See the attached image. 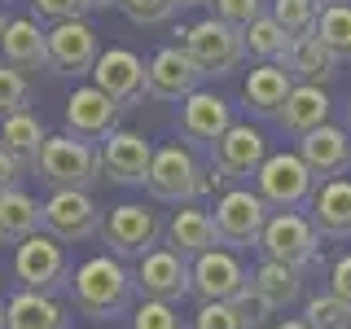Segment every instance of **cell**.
Masks as SVG:
<instances>
[{
  "instance_id": "cell-1",
  "label": "cell",
  "mask_w": 351,
  "mask_h": 329,
  "mask_svg": "<svg viewBox=\"0 0 351 329\" xmlns=\"http://www.w3.org/2000/svg\"><path fill=\"white\" fill-rule=\"evenodd\" d=\"M132 294H136V277L123 268V259L114 255H93L66 281V299L80 316H88L93 325L114 321V316L132 312Z\"/></svg>"
},
{
  "instance_id": "cell-2",
  "label": "cell",
  "mask_w": 351,
  "mask_h": 329,
  "mask_svg": "<svg viewBox=\"0 0 351 329\" xmlns=\"http://www.w3.org/2000/svg\"><path fill=\"white\" fill-rule=\"evenodd\" d=\"M219 184H224V175H219L215 162H197L189 145H162L154 149V167H149V180L145 189L149 197H158V202H202V197H211Z\"/></svg>"
},
{
  "instance_id": "cell-3",
  "label": "cell",
  "mask_w": 351,
  "mask_h": 329,
  "mask_svg": "<svg viewBox=\"0 0 351 329\" xmlns=\"http://www.w3.org/2000/svg\"><path fill=\"white\" fill-rule=\"evenodd\" d=\"M31 171H36L49 189H93L106 175L101 149H97L93 141L71 136V132L44 141V149H40V158L31 162Z\"/></svg>"
},
{
  "instance_id": "cell-4",
  "label": "cell",
  "mask_w": 351,
  "mask_h": 329,
  "mask_svg": "<svg viewBox=\"0 0 351 329\" xmlns=\"http://www.w3.org/2000/svg\"><path fill=\"white\" fill-rule=\"evenodd\" d=\"M316 189H321V180H316V171L303 162L299 149L294 154L290 149L268 154L263 167L255 171V193L272 206V211H299V206H312Z\"/></svg>"
},
{
  "instance_id": "cell-5",
  "label": "cell",
  "mask_w": 351,
  "mask_h": 329,
  "mask_svg": "<svg viewBox=\"0 0 351 329\" xmlns=\"http://www.w3.org/2000/svg\"><path fill=\"white\" fill-rule=\"evenodd\" d=\"M180 44L189 49V58L197 62L202 80H224V75L241 71L246 62V40H241L237 27H228L224 18H197L193 27L180 31Z\"/></svg>"
},
{
  "instance_id": "cell-6",
  "label": "cell",
  "mask_w": 351,
  "mask_h": 329,
  "mask_svg": "<svg viewBox=\"0 0 351 329\" xmlns=\"http://www.w3.org/2000/svg\"><path fill=\"white\" fill-rule=\"evenodd\" d=\"M259 250H263V259H277V263H290V268L307 272V268H316V259H321V233H316L312 215L272 211L268 224H263Z\"/></svg>"
},
{
  "instance_id": "cell-7",
  "label": "cell",
  "mask_w": 351,
  "mask_h": 329,
  "mask_svg": "<svg viewBox=\"0 0 351 329\" xmlns=\"http://www.w3.org/2000/svg\"><path fill=\"white\" fill-rule=\"evenodd\" d=\"M14 281L18 290H40L53 294L71 281V259H66V241H58L53 233H31L27 241H18L14 250Z\"/></svg>"
},
{
  "instance_id": "cell-8",
  "label": "cell",
  "mask_w": 351,
  "mask_h": 329,
  "mask_svg": "<svg viewBox=\"0 0 351 329\" xmlns=\"http://www.w3.org/2000/svg\"><path fill=\"white\" fill-rule=\"evenodd\" d=\"M167 233L158 215L141 202H123V206H110V215L101 219V241L110 246L114 259H145L158 237Z\"/></svg>"
},
{
  "instance_id": "cell-9",
  "label": "cell",
  "mask_w": 351,
  "mask_h": 329,
  "mask_svg": "<svg viewBox=\"0 0 351 329\" xmlns=\"http://www.w3.org/2000/svg\"><path fill=\"white\" fill-rule=\"evenodd\" d=\"M136 294L158 303H184L193 294V259L176 246H154L145 259H136Z\"/></svg>"
},
{
  "instance_id": "cell-10",
  "label": "cell",
  "mask_w": 351,
  "mask_h": 329,
  "mask_svg": "<svg viewBox=\"0 0 351 329\" xmlns=\"http://www.w3.org/2000/svg\"><path fill=\"white\" fill-rule=\"evenodd\" d=\"M268 215H272V206L263 202L255 189H224V193H219V202H215L219 246H228V250H250V246H259Z\"/></svg>"
},
{
  "instance_id": "cell-11",
  "label": "cell",
  "mask_w": 351,
  "mask_h": 329,
  "mask_svg": "<svg viewBox=\"0 0 351 329\" xmlns=\"http://www.w3.org/2000/svg\"><path fill=\"white\" fill-rule=\"evenodd\" d=\"M44 233H53L66 246L97 237L101 233V206L93 202L88 189H53V197L44 202Z\"/></svg>"
},
{
  "instance_id": "cell-12",
  "label": "cell",
  "mask_w": 351,
  "mask_h": 329,
  "mask_svg": "<svg viewBox=\"0 0 351 329\" xmlns=\"http://www.w3.org/2000/svg\"><path fill=\"white\" fill-rule=\"evenodd\" d=\"M97 58H101V40H97L93 22L71 18L49 27V71L66 75V80H80V75H93Z\"/></svg>"
},
{
  "instance_id": "cell-13",
  "label": "cell",
  "mask_w": 351,
  "mask_h": 329,
  "mask_svg": "<svg viewBox=\"0 0 351 329\" xmlns=\"http://www.w3.org/2000/svg\"><path fill=\"white\" fill-rule=\"evenodd\" d=\"M250 285L246 263L237 259V250L215 246L206 255L193 259V299L197 303H219V299H237Z\"/></svg>"
},
{
  "instance_id": "cell-14",
  "label": "cell",
  "mask_w": 351,
  "mask_h": 329,
  "mask_svg": "<svg viewBox=\"0 0 351 329\" xmlns=\"http://www.w3.org/2000/svg\"><path fill=\"white\" fill-rule=\"evenodd\" d=\"M119 106L110 93H101L97 84H84V88H75L71 97H66V132L71 136H80V141H106L110 132H119Z\"/></svg>"
},
{
  "instance_id": "cell-15",
  "label": "cell",
  "mask_w": 351,
  "mask_h": 329,
  "mask_svg": "<svg viewBox=\"0 0 351 329\" xmlns=\"http://www.w3.org/2000/svg\"><path fill=\"white\" fill-rule=\"evenodd\" d=\"M197 88H202V71H197V62L189 58L184 44H167V49H158L149 58L145 97H154V101H184Z\"/></svg>"
},
{
  "instance_id": "cell-16",
  "label": "cell",
  "mask_w": 351,
  "mask_h": 329,
  "mask_svg": "<svg viewBox=\"0 0 351 329\" xmlns=\"http://www.w3.org/2000/svg\"><path fill=\"white\" fill-rule=\"evenodd\" d=\"M263 158H268V141H263V132L250 127V123H233L211 145V162L219 167L224 180H255Z\"/></svg>"
},
{
  "instance_id": "cell-17",
  "label": "cell",
  "mask_w": 351,
  "mask_h": 329,
  "mask_svg": "<svg viewBox=\"0 0 351 329\" xmlns=\"http://www.w3.org/2000/svg\"><path fill=\"white\" fill-rule=\"evenodd\" d=\"M176 127H180L184 141H193V145H206L211 149L219 136H224L228 127H233V106L224 101L219 93H206V88H197L180 101V114H176Z\"/></svg>"
},
{
  "instance_id": "cell-18",
  "label": "cell",
  "mask_w": 351,
  "mask_h": 329,
  "mask_svg": "<svg viewBox=\"0 0 351 329\" xmlns=\"http://www.w3.org/2000/svg\"><path fill=\"white\" fill-rule=\"evenodd\" d=\"M93 84L101 88V93H110L119 106H132L145 97V84H149V66L136 58L132 49H101V58H97L93 66Z\"/></svg>"
},
{
  "instance_id": "cell-19",
  "label": "cell",
  "mask_w": 351,
  "mask_h": 329,
  "mask_svg": "<svg viewBox=\"0 0 351 329\" xmlns=\"http://www.w3.org/2000/svg\"><path fill=\"white\" fill-rule=\"evenodd\" d=\"M101 167H106V180L114 184H145L154 167V145L141 132L119 127L101 141Z\"/></svg>"
},
{
  "instance_id": "cell-20",
  "label": "cell",
  "mask_w": 351,
  "mask_h": 329,
  "mask_svg": "<svg viewBox=\"0 0 351 329\" xmlns=\"http://www.w3.org/2000/svg\"><path fill=\"white\" fill-rule=\"evenodd\" d=\"M299 154L303 162L316 171V180H334V175L351 171V132L338 123H321L307 136H299Z\"/></svg>"
},
{
  "instance_id": "cell-21",
  "label": "cell",
  "mask_w": 351,
  "mask_h": 329,
  "mask_svg": "<svg viewBox=\"0 0 351 329\" xmlns=\"http://www.w3.org/2000/svg\"><path fill=\"white\" fill-rule=\"evenodd\" d=\"M0 62L14 71H49V31L40 18H9L5 40H0Z\"/></svg>"
},
{
  "instance_id": "cell-22",
  "label": "cell",
  "mask_w": 351,
  "mask_h": 329,
  "mask_svg": "<svg viewBox=\"0 0 351 329\" xmlns=\"http://www.w3.org/2000/svg\"><path fill=\"white\" fill-rule=\"evenodd\" d=\"M307 215H312V224H316V233H321V237L351 241V180H347V175L321 180V189H316Z\"/></svg>"
},
{
  "instance_id": "cell-23",
  "label": "cell",
  "mask_w": 351,
  "mask_h": 329,
  "mask_svg": "<svg viewBox=\"0 0 351 329\" xmlns=\"http://www.w3.org/2000/svg\"><path fill=\"white\" fill-rule=\"evenodd\" d=\"M281 66H285V71H290L299 84H321V88H325L338 71H343V58H338V53L312 31V36H294V40H290V49H285Z\"/></svg>"
},
{
  "instance_id": "cell-24",
  "label": "cell",
  "mask_w": 351,
  "mask_h": 329,
  "mask_svg": "<svg viewBox=\"0 0 351 329\" xmlns=\"http://www.w3.org/2000/svg\"><path fill=\"white\" fill-rule=\"evenodd\" d=\"M167 246H176L180 255H206V250H215L219 246V228H215V215L206 211V206H197V202H184L180 211H176L167 219Z\"/></svg>"
},
{
  "instance_id": "cell-25",
  "label": "cell",
  "mask_w": 351,
  "mask_h": 329,
  "mask_svg": "<svg viewBox=\"0 0 351 329\" xmlns=\"http://www.w3.org/2000/svg\"><path fill=\"white\" fill-rule=\"evenodd\" d=\"M294 75L285 71L281 62H259L255 71L246 75V88H241V101H246L255 114H268V119H277V110L285 106V97L294 93Z\"/></svg>"
},
{
  "instance_id": "cell-26",
  "label": "cell",
  "mask_w": 351,
  "mask_h": 329,
  "mask_svg": "<svg viewBox=\"0 0 351 329\" xmlns=\"http://www.w3.org/2000/svg\"><path fill=\"white\" fill-rule=\"evenodd\" d=\"M277 123L285 136H307L312 127L329 123V93L321 84H294V93L277 110Z\"/></svg>"
},
{
  "instance_id": "cell-27",
  "label": "cell",
  "mask_w": 351,
  "mask_h": 329,
  "mask_svg": "<svg viewBox=\"0 0 351 329\" xmlns=\"http://www.w3.org/2000/svg\"><path fill=\"white\" fill-rule=\"evenodd\" d=\"M5 329H71V316L53 294L18 290L5 303Z\"/></svg>"
},
{
  "instance_id": "cell-28",
  "label": "cell",
  "mask_w": 351,
  "mask_h": 329,
  "mask_svg": "<svg viewBox=\"0 0 351 329\" xmlns=\"http://www.w3.org/2000/svg\"><path fill=\"white\" fill-rule=\"evenodd\" d=\"M40 228H44V202H36L22 184L0 193V237L18 246V241H27Z\"/></svg>"
},
{
  "instance_id": "cell-29",
  "label": "cell",
  "mask_w": 351,
  "mask_h": 329,
  "mask_svg": "<svg viewBox=\"0 0 351 329\" xmlns=\"http://www.w3.org/2000/svg\"><path fill=\"white\" fill-rule=\"evenodd\" d=\"M250 285H255V294L268 303V312H285V307L299 303V294H303V272L290 268V263L263 259L255 268V277H250Z\"/></svg>"
},
{
  "instance_id": "cell-30",
  "label": "cell",
  "mask_w": 351,
  "mask_h": 329,
  "mask_svg": "<svg viewBox=\"0 0 351 329\" xmlns=\"http://www.w3.org/2000/svg\"><path fill=\"white\" fill-rule=\"evenodd\" d=\"M44 141H49V132H44V119L36 110H18V114L0 119V145L14 154V158H22L27 167L40 158Z\"/></svg>"
},
{
  "instance_id": "cell-31",
  "label": "cell",
  "mask_w": 351,
  "mask_h": 329,
  "mask_svg": "<svg viewBox=\"0 0 351 329\" xmlns=\"http://www.w3.org/2000/svg\"><path fill=\"white\" fill-rule=\"evenodd\" d=\"M241 40H246V58H255V62H281L294 36L272 14H259L246 31H241Z\"/></svg>"
},
{
  "instance_id": "cell-32",
  "label": "cell",
  "mask_w": 351,
  "mask_h": 329,
  "mask_svg": "<svg viewBox=\"0 0 351 329\" xmlns=\"http://www.w3.org/2000/svg\"><path fill=\"white\" fill-rule=\"evenodd\" d=\"M316 36H321L343 62H351V0H347V5L321 9V18H316Z\"/></svg>"
},
{
  "instance_id": "cell-33",
  "label": "cell",
  "mask_w": 351,
  "mask_h": 329,
  "mask_svg": "<svg viewBox=\"0 0 351 329\" xmlns=\"http://www.w3.org/2000/svg\"><path fill=\"white\" fill-rule=\"evenodd\" d=\"M303 321L312 329H351V307L338 299L334 290H325V294H312V299H307Z\"/></svg>"
},
{
  "instance_id": "cell-34",
  "label": "cell",
  "mask_w": 351,
  "mask_h": 329,
  "mask_svg": "<svg viewBox=\"0 0 351 329\" xmlns=\"http://www.w3.org/2000/svg\"><path fill=\"white\" fill-rule=\"evenodd\" d=\"M268 14L277 18L290 36H312L316 18H321V5H316V0H272Z\"/></svg>"
},
{
  "instance_id": "cell-35",
  "label": "cell",
  "mask_w": 351,
  "mask_h": 329,
  "mask_svg": "<svg viewBox=\"0 0 351 329\" xmlns=\"http://www.w3.org/2000/svg\"><path fill=\"white\" fill-rule=\"evenodd\" d=\"M18 110H31V80L0 62V119L18 114Z\"/></svg>"
},
{
  "instance_id": "cell-36",
  "label": "cell",
  "mask_w": 351,
  "mask_h": 329,
  "mask_svg": "<svg viewBox=\"0 0 351 329\" xmlns=\"http://www.w3.org/2000/svg\"><path fill=\"white\" fill-rule=\"evenodd\" d=\"M132 329H189L180 321L176 303H158V299H141V307L132 312Z\"/></svg>"
},
{
  "instance_id": "cell-37",
  "label": "cell",
  "mask_w": 351,
  "mask_h": 329,
  "mask_svg": "<svg viewBox=\"0 0 351 329\" xmlns=\"http://www.w3.org/2000/svg\"><path fill=\"white\" fill-rule=\"evenodd\" d=\"M119 9H123L136 27H162V22L176 18L180 0H119Z\"/></svg>"
},
{
  "instance_id": "cell-38",
  "label": "cell",
  "mask_w": 351,
  "mask_h": 329,
  "mask_svg": "<svg viewBox=\"0 0 351 329\" xmlns=\"http://www.w3.org/2000/svg\"><path fill=\"white\" fill-rule=\"evenodd\" d=\"M189 329H246V321H241V312H237L233 299H219V303H202V307H197Z\"/></svg>"
},
{
  "instance_id": "cell-39",
  "label": "cell",
  "mask_w": 351,
  "mask_h": 329,
  "mask_svg": "<svg viewBox=\"0 0 351 329\" xmlns=\"http://www.w3.org/2000/svg\"><path fill=\"white\" fill-rule=\"evenodd\" d=\"M211 14H215V18H224L228 27L246 31L250 22H255L259 14H268V9H263V0H211Z\"/></svg>"
},
{
  "instance_id": "cell-40",
  "label": "cell",
  "mask_w": 351,
  "mask_h": 329,
  "mask_svg": "<svg viewBox=\"0 0 351 329\" xmlns=\"http://www.w3.org/2000/svg\"><path fill=\"white\" fill-rule=\"evenodd\" d=\"M31 5V18L49 22V27H58V22H71V18H84L88 0H27Z\"/></svg>"
},
{
  "instance_id": "cell-41",
  "label": "cell",
  "mask_w": 351,
  "mask_h": 329,
  "mask_svg": "<svg viewBox=\"0 0 351 329\" xmlns=\"http://www.w3.org/2000/svg\"><path fill=\"white\" fill-rule=\"evenodd\" d=\"M233 303H237V312H241V321H246V329H259V325L272 316V312H268V303H263L259 294H255V285H246V290H241Z\"/></svg>"
},
{
  "instance_id": "cell-42",
  "label": "cell",
  "mask_w": 351,
  "mask_h": 329,
  "mask_svg": "<svg viewBox=\"0 0 351 329\" xmlns=\"http://www.w3.org/2000/svg\"><path fill=\"white\" fill-rule=\"evenodd\" d=\"M329 290H334L338 299L351 307V255L334 259V268H329Z\"/></svg>"
},
{
  "instance_id": "cell-43",
  "label": "cell",
  "mask_w": 351,
  "mask_h": 329,
  "mask_svg": "<svg viewBox=\"0 0 351 329\" xmlns=\"http://www.w3.org/2000/svg\"><path fill=\"white\" fill-rule=\"evenodd\" d=\"M27 171H31L27 162H22V158H14V154H9L5 145H0V193H5V189H14V184H18Z\"/></svg>"
},
{
  "instance_id": "cell-44",
  "label": "cell",
  "mask_w": 351,
  "mask_h": 329,
  "mask_svg": "<svg viewBox=\"0 0 351 329\" xmlns=\"http://www.w3.org/2000/svg\"><path fill=\"white\" fill-rule=\"evenodd\" d=\"M88 9H119V0H88Z\"/></svg>"
},
{
  "instance_id": "cell-45",
  "label": "cell",
  "mask_w": 351,
  "mask_h": 329,
  "mask_svg": "<svg viewBox=\"0 0 351 329\" xmlns=\"http://www.w3.org/2000/svg\"><path fill=\"white\" fill-rule=\"evenodd\" d=\"M277 329H312V325H307V321H281Z\"/></svg>"
},
{
  "instance_id": "cell-46",
  "label": "cell",
  "mask_w": 351,
  "mask_h": 329,
  "mask_svg": "<svg viewBox=\"0 0 351 329\" xmlns=\"http://www.w3.org/2000/svg\"><path fill=\"white\" fill-rule=\"evenodd\" d=\"M5 27H9V18H5V5H0V40H5Z\"/></svg>"
},
{
  "instance_id": "cell-47",
  "label": "cell",
  "mask_w": 351,
  "mask_h": 329,
  "mask_svg": "<svg viewBox=\"0 0 351 329\" xmlns=\"http://www.w3.org/2000/svg\"><path fill=\"white\" fill-rule=\"evenodd\" d=\"M189 5H211V0H180V9H189Z\"/></svg>"
},
{
  "instance_id": "cell-48",
  "label": "cell",
  "mask_w": 351,
  "mask_h": 329,
  "mask_svg": "<svg viewBox=\"0 0 351 329\" xmlns=\"http://www.w3.org/2000/svg\"><path fill=\"white\" fill-rule=\"evenodd\" d=\"M316 5H321V9H329V5H347V0H316Z\"/></svg>"
},
{
  "instance_id": "cell-49",
  "label": "cell",
  "mask_w": 351,
  "mask_h": 329,
  "mask_svg": "<svg viewBox=\"0 0 351 329\" xmlns=\"http://www.w3.org/2000/svg\"><path fill=\"white\" fill-rule=\"evenodd\" d=\"M0 329H5V303H0Z\"/></svg>"
},
{
  "instance_id": "cell-50",
  "label": "cell",
  "mask_w": 351,
  "mask_h": 329,
  "mask_svg": "<svg viewBox=\"0 0 351 329\" xmlns=\"http://www.w3.org/2000/svg\"><path fill=\"white\" fill-rule=\"evenodd\" d=\"M88 329H101V325H88Z\"/></svg>"
},
{
  "instance_id": "cell-51",
  "label": "cell",
  "mask_w": 351,
  "mask_h": 329,
  "mask_svg": "<svg viewBox=\"0 0 351 329\" xmlns=\"http://www.w3.org/2000/svg\"><path fill=\"white\" fill-rule=\"evenodd\" d=\"M0 241H5V237H0Z\"/></svg>"
}]
</instances>
